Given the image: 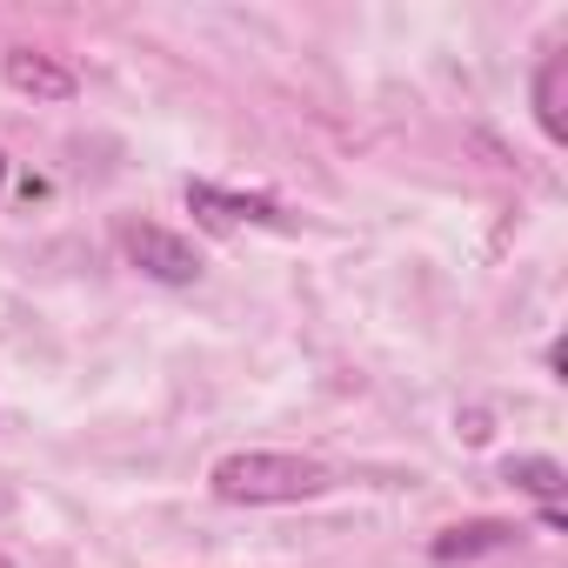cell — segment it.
<instances>
[{
  "label": "cell",
  "mask_w": 568,
  "mask_h": 568,
  "mask_svg": "<svg viewBox=\"0 0 568 568\" xmlns=\"http://www.w3.org/2000/svg\"><path fill=\"white\" fill-rule=\"evenodd\" d=\"M121 254H128L141 274L168 281V288H187V281L201 274V254H194V241H181L174 227H154V221L128 227V234H121Z\"/></svg>",
  "instance_id": "cell-2"
},
{
  "label": "cell",
  "mask_w": 568,
  "mask_h": 568,
  "mask_svg": "<svg viewBox=\"0 0 568 568\" xmlns=\"http://www.w3.org/2000/svg\"><path fill=\"white\" fill-rule=\"evenodd\" d=\"M0 74H8V88H21V94H34V101H74V74L54 68V61L34 54V48H14L8 61H0Z\"/></svg>",
  "instance_id": "cell-3"
},
{
  "label": "cell",
  "mask_w": 568,
  "mask_h": 568,
  "mask_svg": "<svg viewBox=\"0 0 568 568\" xmlns=\"http://www.w3.org/2000/svg\"><path fill=\"white\" fill-rule=\"evenodd\" d=\"M501 475H508L521 495H535V501H541V528L561 535V462H548V455H515Z\"/></svg>",
  "instance_id": "cell-5"
},
{
  "label": "cell",
  "mask_w": 568,
  "mask_h": 568,
  "mask_svg": "<svg viewBox=\"0 0 568 568\" xmlns=\"http://www.w3.org/2000/svg\"><path fill=\"white\" fill-rule=\"evenodd\" d=\"M0 181H8V161H0Z\"/></svg>",
  "instance_id": "cell-8"
},
{
  "label": "cell",
  "mask_w": 568,
  "mask_h": 568,
  "mask_svg": "<svg viewBox=\"0 0 568 568\" xmlns=\"http://www.w3.org/2000/svg\"><path fill=\"white\" fill-rule=\"evenodd\" d=\"M508 541H515L508 521H468V528H448L428 555L435 561H468V555H488V548H508Z\"/></svg>",
  "instance_id": "cell-7"
},
{
  "label": "cell",
  "mask_w": 568,
  "mask_h": 568,
  "mask_svg": "<svg viewBox=\"0 0 568 568\" xmlns=\"http://www.w3.org/2000/svg\"><path fill=\"white\" fill-rule=\"evenodd\" d=\"M0 568H8V555H0Z\"/></svg>",
  "instance_id": "cell-9"
},
{
  "label": "cell",
  "mask_w": 568,
  "mask_h": 568,
  "mask_svg": "<svg viewBox=\"0 0 568 568\" xmlns=\"http://www.w3.org/2000/svg\"><path fill=\"white\" fill-rule=\"evenodd\" d=\"M207 488L221 501H247V508H274V501H315L335 488V475L308 455H274V448H241V455H221Z\"/></svg>",
  "instance_id": "cell-1"
},
{
  "label": "cell",
  "mask_w": 568,
  "mask_h": 568,
  "mask_svg": "<svg viewBox=\"0 0 568 568\" xmlns=\"http://www.w3.org/2000/svg\"><path fill=\"white\" fill-rule=\"evenodd\" d=\"M561 81H568V48H548V61L535 68V121H541V134H548V141H568Z\"/></svg>",
  "instance_id": "cell-6"
},
{
  "label": "cell",
  "mask_w": 568,
  "mask_h": 568,
  "mask_svg": "<svg viewBox=\"0 0 568 568\" xmlns=\"http://www.w3.org/2000/svg\"><path fill=\"white\" fill-rule=\"evenodd\" d=\"M187 207H194L207 227H234V221H281V207H274V201H261V194H221V187H207V181H187Z\"/></svg>",
  "instance_id": "cell-4"
}]
</instances>
